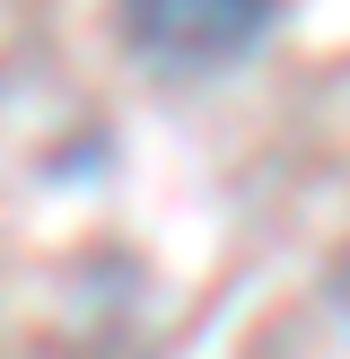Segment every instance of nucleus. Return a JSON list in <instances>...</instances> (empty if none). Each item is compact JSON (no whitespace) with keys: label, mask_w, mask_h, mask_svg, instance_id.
I'll return each mask as SVG.
<instances>
[{"label":"nucleus","mask_w":350,"mask_h":359,"mask_svg":"<svg viewBox=\"0 0 350 359\" xmlns=\"http://www.w3.org/2000/svg\"><path fill=\"white\" fill-rule=\"evenodd\" d=\"M280 0H122V44L158 70H219L272 35Z\"/></svg>","instance_id":"f257e3e1"}]
</instances>
